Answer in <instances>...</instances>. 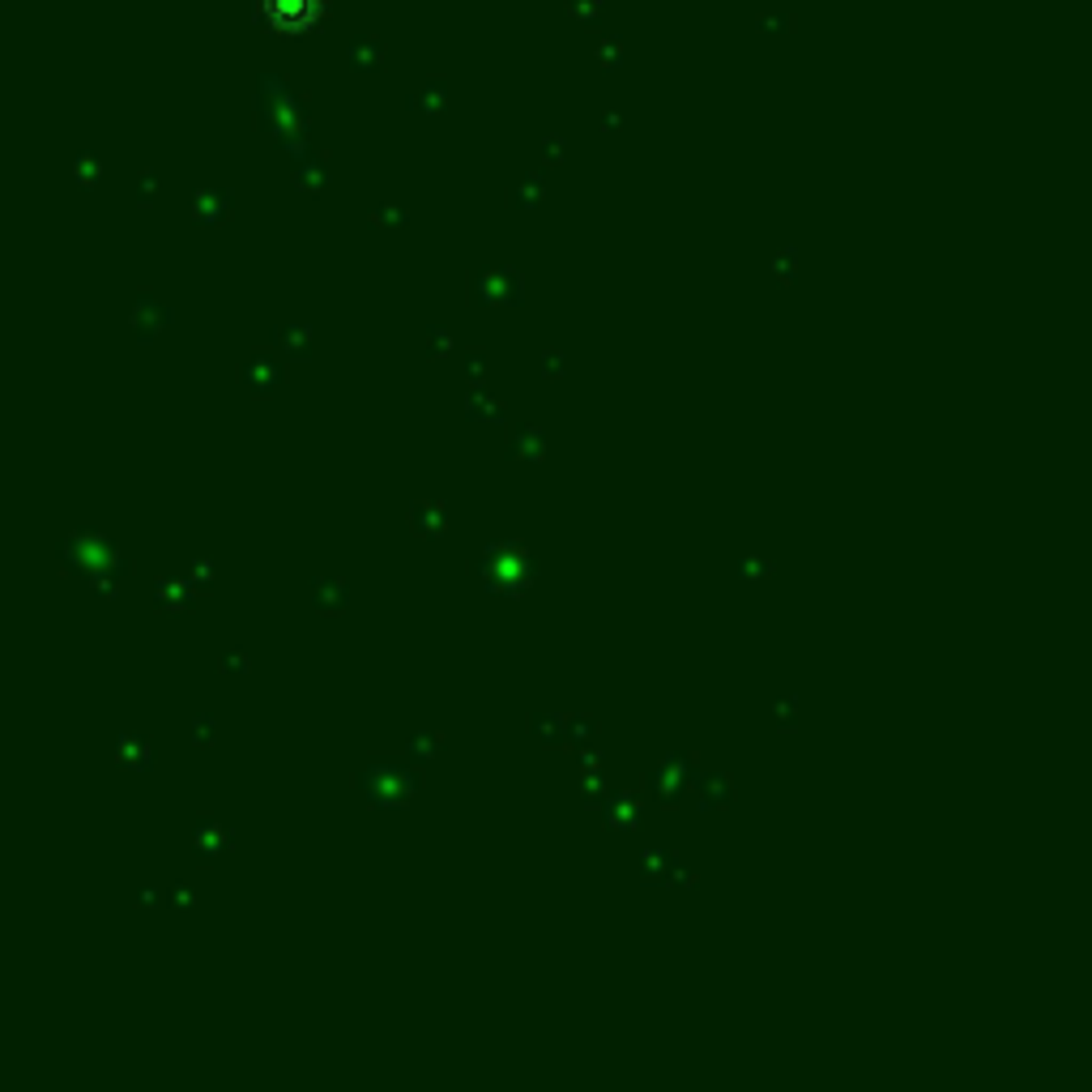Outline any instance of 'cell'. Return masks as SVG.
Returning a JSON list of instances; mask_svg holds the SVG:
<instances>
[{"mask_svg":"<svg viewBox=\"0 0 1092 1092\" xmlns=\"http://www.w3.org/2000/svg\"><path fill=\"white\" fill-rule=\"evenodd\" d=\"M257 9H261V18H265L269 31L299 34V31H307V26L321 22L325 0H257Z\"/></svg>","mask_w":1092,"mask_h":1092,"instance_id":"6da1fadb","label":"cell"}]
</instances>
